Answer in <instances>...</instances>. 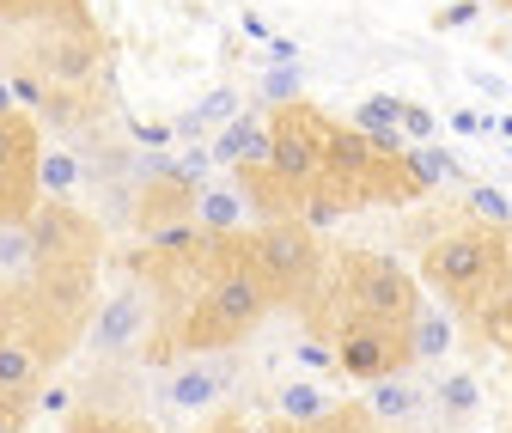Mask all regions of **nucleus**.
Masks as SVG:
<instances>
[{
	"instance_id": "1",
	"label": "nucleus",
	"mask_w": 512,
	"mask_h": 433,
	"mask_svg": "<svg viewBox=\"0 0 512 433\" xmlns=\"http://www.w3.org/2000/svg\"><path fill=\"white\" fill-rule=\"evenodd\" d=\"M0 55L43 86H104L110 43L86 0H0Z\"/></svg>"
},
{
	"instance_id": "2",
	"label": "nucleus",
	"mask_w": 512,
	"mask_h": 433,
	"mask_svg": "<svg viewBox=\"0 0 512 433\" xmlns=\"http://www.w3.org/2000/svg\"><path fill=\"white\" fill-rule=\"evenodd\" d=\"M421 299V281L397 263L372 251V244H336L324 287L311 293L305 318L317 336H336L342 324H378V330H409V312Z\"/></svg>"
},
{
	"instance_id": "3",
	"label": "nucleus",
	"mask_w": 512,
	"mask_h": 433,
	"mask_svg": "<svg viewBox=\"0 0 512 433\" xmlns=\"http://www.w3.org/2000/svg\"><path fill=\"white\" fill-rule=\"evenodd\" d=\"M512 269V226L488 220H445L439 232L421 238V287L439 293L458 318H470L476 305L494 299V287Z\"/></svg>"
},
{
	"instance_id": "4",
	"label": "nucleus",
	"mask_w": 512,
	"mask_h": 433,
	"mask_svg": "<svg viewBox=\"0 0 512 433\" xmlns=\"http://www.w3.org/2000/svg\"><path fill=\"white\" fill-rule=\"evenodd\" d=\"M25 232H31V251H37V269H31L37 287L98 293L110 232H104V220L92 208H80L74 196H43L37 214L25 220Z\"/></svg>"
},
{
	"instance_id": "5",
	"label": "nucleus",
	"mask_w": 512,
	"mask_h": 433,
	"mask_svg": "<svg viewBox=\"0 0 512 433\" xmlns=\"http://www.w3.org/2000/svg\"><path fill=\"white\" fill-rule=\"evenodd\" d=\"M244 257L250 269L263 275V287L275 293V305H311V293L324 287V269H330V251L324 238L311 232V220H256L244 226Z\"/></svg>"
},
{
	"instance_id": "6",
	"label": "nucleus",
	"mask_w": 512,
	"mask_h": 433,
	"mask_svg": "<svg viewBox=\"0 0 512 433\" xmlns=\"http://www.w3.org/2000/svg\"><path fill=\"white\" fill-rule=\"evenodd\" d=\"M159 336V299L153 287L128 269L110 293H98V312L86 330V360L92 366H141Z\"/></svg>"
},
{
	"instance_id": "7",
	"label": "nucleus",
	"mask_w": 512,
	"mask_h": 433,
	"mask_svg": "<svg viewBox=\"0 0 512 433\" xmlns=\"http://www.w3.org/2000/svg\"><path fill=\"white\" fill-rule=\"evenodd\" d=\"M336 129L317 104L305 98H287V104H269V165L293 183V190H317V177L330 165V147H336Z\"/></svg>"
},
{
	"instance_id": "8",
	"label": "nucleus",
	"mask_w": 512,
	"mask_h": 433,
	"mask_svg": "<svg viewBox=\"0 0 512 433\" xmlns=\"http://www.w3.org/2000/svg\"><path fill=\"white\" fill-rule=\"evenodd\" d=\"M43 122L19 104L0 110V226H25L43 190Z\"/></svg>"
},
{
	"instance_id": "9",
	"label": "nucleus",
	"mask_w": 512,
	"mask_h": 433,
	"mask_svg": "<svg viewBox=\"0 0 512 433\" xmlns=\"http://www.w3.org/2000/svg\"><path fill=\"white\" fill-rule=\"evenodd\" d=\"M122 220H128V232L147 238V244L153 238H177L189 226H202V183L189 177V171H171V165L141 171L135 190H128Z\"/></svg>"
},
{
	"instance_id": "10",
	"label": "nucleus",
	"mask_w": 512,
	"mask_h": 433,
	"mask_svg": "<svg viewBox=\"0 0 512 433\" xmlns=\"http://www.w3.org/2000/svg\"><path fill=\"white\" fill-rule=\"evenodd\" d=\"M153 397L177 415H202V409H226L238 397V348L220 354H171L153 366Z\"/></svg>"
},
{
	"instance_id": "11",
	"label": "nucleus",
	"mask_w": 512,
	"mask_h": 433,
	"mask_svg": "<svg viewBox=\"0 0 512 433\" xmlns=\"http://www.w3.org/2000/svg\"><path fill=\"white\" fill-rule=\"evenodd\" d=\"M458 330H464V318L452 312V305H445L439 293H421L415 312H409V360H415V366L452 360V354H458Z\"/></svg>"
},
{
	"instance_id": "12",
	"label": "nucleus",
	"mask_w": 512,
	"mask_h": 433,
	"mask_svg": "<svg viewBox=\"0 0 512 433\" xmlns=\"http://www.w3.org/2000/svg\"><path fill=\"white\" fill-rule=\"evenodd\" d=\"M366 409H372V421H378L384 433H391V427L427 421V409H433V391H427V379L415 373V366H403V373H391V379L366 385Z\"/></svg>"
},
{
	"instance_id": "13",
	"label": "nucleus",
	"mask_w": 512,
	"mask_h": 433,
	"mask_svg": "<svg viewBox=\"0 0 512 433\" xmlns=\"http://www.w3.org/2000/svg\"><path fill=\"white\" fill-rule=\"evenodd\" d=\"M61 433H159V427H153L141 409L104 397V385H98V373H92L86 391H80V403L68 409V427H61Z\"/></svg>"
},
{
	"instance_id": "14",
	"label": "nucleus",
	"mask_w": 512,
	"mask_h": 433,
	"mask_svg": "<svg viewBox=\"0 0 512 433\" xmlns=\"http://www.w3.org/2000/svg\"><path fill=\"white\" fill-rule=\"evenodd\" d=\"M427 391H433V421L445 427V433H464L476 415H482V379L470 373V366H445V373H433L427 379Z\"/></svg>"
},
{
	"instance_id": "15",
	"label": "nucleus",
	"mask_w": 512,
	"mask_h": 433,
	"mask_svg": "<svg viewBox=\"0 0 512 433\" xmlns=\"http://www.w3.org/2000/svg\"><path fill=\"white\" fill-rule=\"evenodd\" d=\"M269 409H275V421H287V427H305V421H324V415H336V409H342V397H336V385H324V379L293 373V379H281V385H275Z\"/></svg>"
},
{
	"instance_id": "16",
	"label": "nucleus",
	"mask_w": 512,
	"mask_h": 433,
	"mask_svg": "<svg viewBox=\"0 0 512 433\" xmlns=\"http://www.w3.org/2000/svg\"><path fill=\"white\" fill-rule=\"evenodd\" d=\"M214 159L220 165H269V110H238L226 129L214 135Z\"/></svg>"
},
{
	"instance_id": "17",
	"label": "nucleus",
	"mask_w": 512,
	"mask_h": 433,
	"mask_svg": "<svg viewBox=\"0 0 512 433\" xmlns=\"http://www.w3.org/2000/svg\"><path fill=\"white\" fill-rule=\"evenodd\" d=\"M43 379H49L43 354L25 336H0V397H31Z\"/></svg>"
},
{
	"instance_id": "18",
	"label": "nucleus",
	"mask_w": 512,
	"mask_h": 433,
	"mask_svg": "<svg viewBox=\"0 0 512 433\" xmlns=\"http://www.w3.org/2000/svg\"><path fill=\"white\" fill-rule=\"evenodd\" d=\"M244 190H238V177L232 183H202V226L208 232H244Z\"/></svg>"
},
{
	"instance_id": "19",
	"label": "nucleus",
	"mask_w": 512,
	"mask_h": 433,
	"mask_svg": "<svg viewBox=\"0 0 512 433\" xmlns=\"http://www.w3.org/2000/svg\"><path fill=\"white\" fill-rule=\"evenodd\" d=\"M80 177H86V171H80V159H74L68 147H49V153H43V190H49V196H68Z\"/></svg>"
},
{
	"instance_id": "20",
	"label": "nucleus",
	"mask_w": 512,
	"mask_h": 433,
	"mask_svg": "<svg viewBox=\"0 0 512 433\" xmlns=\"http://www.w3.org/2000/svg\"><path fill=\"white\" fill-rule=\"evenodd\" d=\"M232 116H238V92H232V86H220L196 116H183V122H177V135H196L202 122H232Z\"/></svg>"
},
{
	"instance_id": "21",
	"label": "nucleus",
	"mask_w": 512,
	"mask_h": 433,
	"mask_svg": "<svg viewBox=\"0 0 512 433\" xmlns=\"http://www.w3.org/2000/svg\"><path fill=\"white\" fill-rule=\"evenodd\" d=\"M470 214L488 220V226H512V202L500 190H488V183H476V190H470Z\"/></svg>"
},
{
	"instance_id": "22",
	"label": "nucleus",
	"mask_w": 512,
	"mask_h": 433,
	"mask_svg": "<svg viewBox=\"0 0 512 433\" xmlns=\"http://www.w3.org/2000/svg\"><path fill=\"white\" fill-rule=\"evenodd\" d=\"M409 165H415V177L427 183V190L452 177V159H445V153H421V147H409Z\"/></svg>"
},
{
	"instance_id": "23",
	"label": "nucleus",
	"mask_w": 512,
	"mask_h": 433,
	"mask_svg": "<svg viewBox=\"0 0 512 433\" xmlns=\"http://www.w3.org/2000/svg\"><path fill=\"white\" fill-rule=\"evenodd\" d=\"M31 421V397H0V433H25Z\"/></svg>"
},
{
	"instance_id": "24",
	"label": "nucleus",
	"mask_w": 512,
	"mask_h": 433,
	"mask_svg": "<svg viewBox=\"0 0 512 433\" xmlns=\"http://www.w3.org/2000/svg\"><path fill=\"white\" fill-rule=\"evenodd\" d=\"M427 135H433V116H427L421 104H409V98H403V141L415 147V141H427Z\"/></svg>"
},
{
	"instance_id": "25",
	"label": "nucleus",
	"mask_w": 512,
	"mask_h": 433,
	"mask_svg": "<svg viewBox=\"0 0 512 433\" xmlns=\"http://www.w3.org/2000/svg\"><path fill=\"white\" fill-rule=\"evenodd\" d=\"M482 7H476V0H458V7H445V13H433V31H458V25H470Z\"/></svg>"
},
{
	"instance_id": "26",
	"label": "nucleus",
	"mask_w": 512,
	"mask_h": 433,
	"mask_svg": "<svg viewBox=\"0 0 512 433\" xmlns=\"http://www.w3.org/2000/svg\"><path fill=\"white\" fill-rule=\"evenodd\" d=\"M391 433H445V427H439V421H433V427H427V421H409V427H391Z\"/></svg>"
}]
</instances>
